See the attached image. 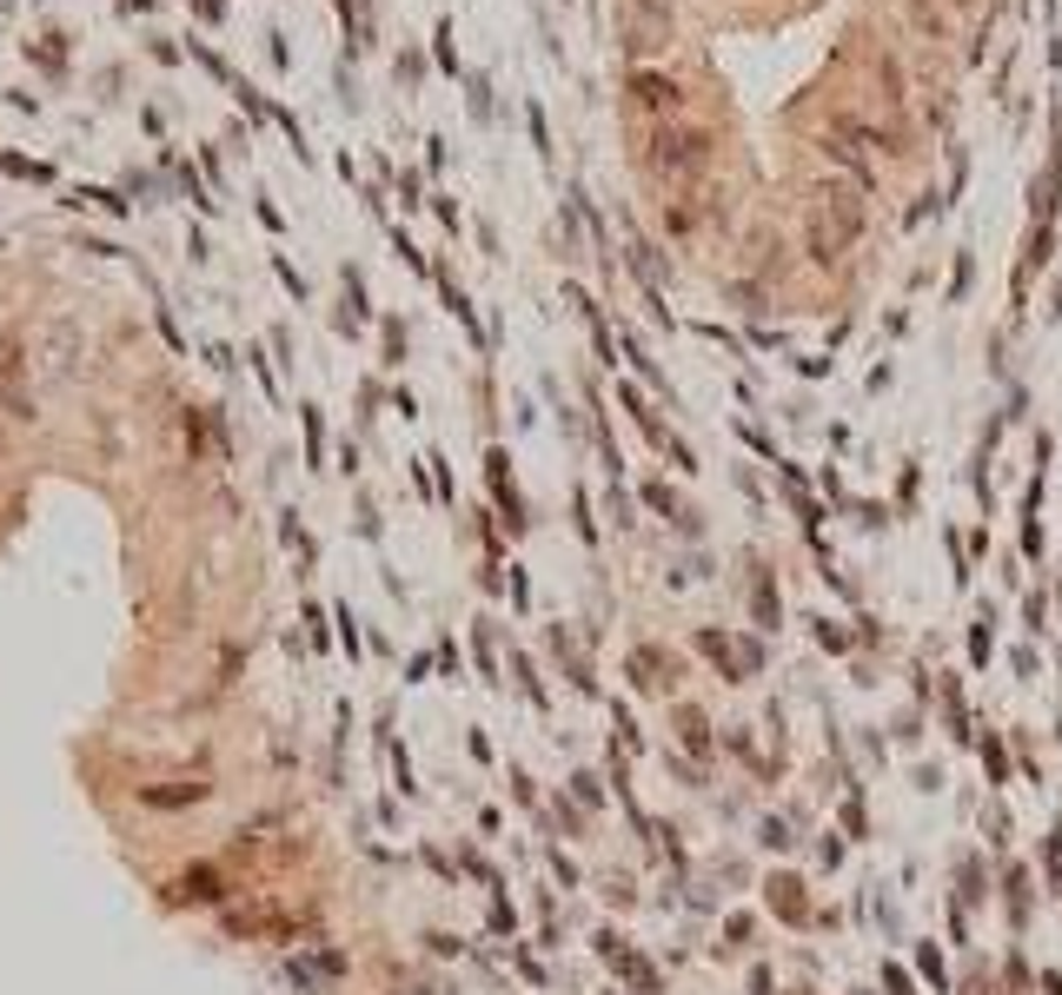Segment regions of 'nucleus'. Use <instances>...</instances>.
<instances>
[{
  "instance_id": "1",
  "label": "nucleus",
  "mask_w": 1062,
  "mask_h": 995,
  "mask_svg": "<svg viewBox=\"0 0 1062 995\" xmlns=\"http://www.w3.org/2000/svg\"><path fill=\"white\" fill-rule=\"evenodd\" d=\"M711 159H717V133L697 127V120H665V127H651L644 133V166L658 173L665 187H691L711 173Z\"/></svg>"
},
{
  "instance_id": "2",
  "label": "nucleus",
  "mask_w": 1062,
  "mask_h": 995,
  "mask_svg": "<svg viewBox=\"0 0 1062 995\" xmlns=\"http://www.w3.org/2000/svg\"><path fill=\"white\" fill-rule=\"evenodd\" d=\"M618 40L631 60H651V53H665L678 40V14H671V0H618Z\"/></svg>"
},
{
  "instance_id": "3",
  "label": "nucleus",
  "mask_w": 1062,
  "mask_h": 995,
  "mask_svg": "<svg viewBox=\"0 0 1062 995\" xmlns=\"http://www.w3.org/2000/svg\"><path fill=\"white\" fill-rule=\"evenodd\" d=\"M624 94H631V113H644L651 127H665V120H691V94L678 87L671 73H658V67H637Z\"/></svg>"
},
{
  "instance_id": "4",
  "label": "nucleus",
  "mask_w": 1062,
  "mask_h": 995,
  "mask_svg": "<svg viewBox=\"0 0 1062 995\" xmlns=\"http://www.w3.org/2000/svg\"><path fill=\"white\" fill-rule=\"evenodd\" d=\"M810 226H824L844 253L863 239V187H816V206H810Z\"/></svg>"
},
{
  "instance_id": "5",
  "label": "nucleus",
  "mask_w": 1062,
  "mask_h": 995,
  "mask_svg": "<svg viewBox=\"0 0 1062 995\" xmlns=\"http://www.w3.org/2000/svg\"><path fill=\"white\" fill-rule=\"evenodd\" d=\"M226 936H247V943H279V936H293V916L279 902H226Z\"/></svg>"
},
{
  "instance_id": "6",
  "label": "nucleus",
  "mask_w": 1062,
  "mask_h": 995,
  "mask_svg": "<svg viewBox=\"0 0 1062 995\" xmlns=\"http://www.w3.org/2000/svg\"><path fill=\"white\" fill-rule=\"evenodd\" d=\"M824 140H837V146H850V153H896V140H890L883 127H870V120H857V113H831V127H824Z\"/></svg>"
},
{
  "instance_id": "7",
  "label": "nucleus",
  "mask_w": 1062,
  "mask_h": 995,
  "mask_svg": "<svg viewBox=\"0 0 1062 995\" xmlns=\"http://www.w3.org/2000/svg\"><path fill=\"white\" fill-rule=\"evenodd\" d=\"M167 896H174V902H213V896H219V870H187Z\"/></svg>"
},
{
  "instance_id": "8",
  "label": "nucleus",
  "mask_w": 1062,
  "mask_h": 995,
  "mask_svg": "<svg viewBox=\"0 0 1062 995\" xmlns=\"http://www.w3.org/2000/svg\"><path fill=\"white\" fill-rule=\"evenodd\" d=\"M904 21H910L917 34H930V40H943V8H936V0H910V8H904Z\"/></svg>"
},
{
  "instance_id": "9",
  "label": "nucleus",
  "mask_w": 1062,
  "mask_h": 995,
  "mask_svg": "<svg viewBox=\"0 0 1062 995\" xmlns=\"http://www.w3.org/2000/svg\"><path fill=\"white\" fill-rule=\"evenodd\" d=\"M206 796V783H174V790H146V803H193Z\"/></svg>"
},
{
  "instance_id": "10",
  "label": "nucleus",
  "mask_w": 1062,
  "mask_h": 995,
  "mask_svg": "<svg viewBox=\"0 0 1062 995\" xmlns=\"http://www.w3.org/2000/svg\"><path fill=\"white\" fill-rule=\"evenodd\" d=\"M950 8H969V0H950Z\"/></svg>"
}]
</instances>
